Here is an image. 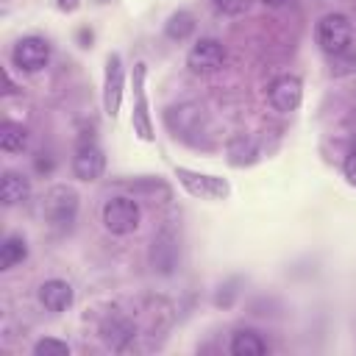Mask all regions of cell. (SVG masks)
Wrapping results in <instances>:
<instances>
[{"label": "cell", "mask_w": 356, "mask_h": 356, "mask_svg": "<svg viewBox=\"0 0 356 356\" xmlns=\"http://www.w3.org/2000/svg\"><path fill=\"white\" fill-rule=\"evenodd\" d=\"M134 337V328L128 320H120V317H111L106 325H103V339L111 345V348H122L125 339Z\"/></svg>", "instance_id": "obj_17"}, {"label": "cell", "mask_w": 356, "mask_h": 356, "mask_svg": "<svg viewBox=\"0 0 356 356\" xmlns=\"http://www.w3.org/2000/svg\"><path fill=\"white\" fill-rule=\"evenodd\" d=\"M28 195H31V181L17 170H6L3 178H0V200H3V206L25 203Z\"/></svg>", "instance_id": "obj_12"}, {"label": "cell", "mask_w": 356, "mask_h": 356, "mask_svg": "<svg viewBox=\"0 0 356 356\" xmlns=\"http://www.w3.org/2000/svg\"><path fill=\"white\" fill-rule=\"evenodd\" d=\"M11 61L19 72H39L47 67L50 61V44L42 36H22L14 50H11Z\"/></svg>", "instance_id": "obj_4"}, {"label": "cell", "mask_w": 356, "mask_h": 356, "mask_svg": "<svg viewBox=\"0 0 356 356\" xmlns=\"http://www.w3.org/2000/svg\"><path fill=\"white\" fill-rule=\"evenodd\" d=\"M317 44L325 50V53H345L348 44L353 42V25L345 14H325L320 22H317Z\"/></svg>", "instance_id": "obj_2"}, {"label": "cell", "mask_w": 356, "mask_h": 356, "mask_svg": "<svg viewBox=\"0 0 356 356\" xmlns=\"http://www.w3.org/2000/svg\"><path fill=\"white\" fill-rule=\"evenodd\" d=\"M122 83H125V70L120 53H111L106 58V78H103V108L108 117H117L120 103H122Z\"/></svg>", "instance_id": "obj_7"}, {"label": "cell", "mask_w": 356, "mask_h": 356, "mask_svg": "<svg viewBox=\"0 0 356 356\" xmlns=\"http://www.w3.org/2000/svg\"><path fill=\"white\" fill-rule=\"evenodd\" d=\"M192 31H195V17H192L189 11H175V14L167 19V25H164V33H167L172 42H184Z\"/></svg>", "instance_id": "obj_16"}, {"label": "cell", "mask_w": 356, "mask_h": 356, "mask_svg": "<svg viewBox=\"0 0 356 356\" xmlns=\"http://www.w3.org/2000/svg\"><path fill=\"white\" fill-rule=\"evenodd\" d=\"M75 214H78V192L72 186L58 184V186H50L44 192V197H42V217L53 228H58V231L70 228Z\"/></svg>", "instance_id": "obj_1"}, {"label": "cell", "mask_w": 356, "mask_h": 356, "mask_svg": "<svg viewBox=\"0 0 356 356\" xmlns=\"http://www.w3.org/2000/svg\"><path fill=\"white\" fill-rule=\"evenodd\" d=\"M25 145H28V131H25L19 122L6 120V122L0 125V147H3L6 153H17V150H22Z\"/></svg>", "instance_id": "obj_15"}, {"label": "cell", "mask_w": 356, "mask_h": 356, "mask_svg": "<svg viewBox=\"0 0 356 356\" xmlns=\"http://www.w3.org/2000/svg\"><path fill=\"white\" fill-rule=\"evenodd\" d=\"M25 256H28V242H25L19 234L6 236L3 245H0V270L17 267L19 261H25Z\"/></svg>", "instance_id": "obj_14"}, {"label": "cell", "mask_w": 356, "mask_h": 356, "mask_svg": "<svg viewBox=\"0 0 356 356\" xmlns=\"http://www.w3.org/2000/svg\"><path fill=\"white\" fill-rule=\"evenodd\" d=\"M78 3H81V0H58V8H61V11H75Z\"/></svg>", "instance_id": "obj_21"}, {"label": "cell", "mask_w": 356, "mask_h": 356, "mask_svg": "<svg viewBox=\"0 0 356 356\" xmlns=\"http://www.w3.org/2000/svg\"><path fill=\"white\" fill-rule=\"evenodd\" d=\"M175 178H178L181 186H184L189 195H195V197L220 200V197H225V195L231 192L222 178H217V175H203V172H192V170H186V167H175Z\"/></svg>", "instance_id": "obj_5"}, {"label": "cell", "mask_w": 356, "mask_h": 356, "mask_svg": "<svg viewBox=\"0 0 356 356\" xmlns=\"http://www.w3.org/2000/svg\"><path fill=\"white\" fill-rule=\"evenodd\" d=\"M253 0H214V6L222 11V14H242L250 8Z\"/></svg>", "instance_id": "obj_19"}, {"label": "cell", "mask_w": 356, "mask_h": 356, "mask_svg": "<svg viewBox=\"0 0 356 356\" xmlns=\"http://www.w3.org/2000/svg\"><path fill=\"white\" fill-rule=\"evenodd\" d=\"M106 170V156L95 142H83L78 145L75 156H72V175L78 181H97Z\"/></svg>", "instance_id": "obj_10"}, {"label": "cell", "mask_w": 356, "mask_h": 356, "mask_svg": "<svg viewBox=\"0 0 356 356\" xmlns=\"http://www.w3.org/2000/svg\"><path fill=\"white\" fill-rule=\"evenodd\" d=\"M33 353L36 356H70V345L61 342V339H53V337H44L33 345Z\"/></svg>", "instance_id": "obj_18"}, {"label": "cell", "mask_w": 356, "mask_h": 356, "mask_svg": "<svg viewBox=\"0 0 356 356\" xmlns=\"http://www.w3.org/2000/svg\"><path fill=\"white\" fill-rule=\"evenodd\" d=\"M231 353L234 356H264L267 345H264V339L253 328H239L231 337Z\"/></svg>", "instance_id": "obj_13"}, {"label": "cell", "mask_w": 356, "mask_h": 356, "mask_svg": "<svg viewBox=\"0 0 356 356\" xmlns=\"http://www.w3.org/2000/svg\"><path fill=\"white\" fill-rule=\"evenodd\" d=\"M225 61V47L217 39H197L192 44V50L186 53V67L197 75H209L217 72Z\"/></svg>", "instance_id": "obj_6"}, {"label": "cell", "mask_w": 356, "mask_h": 356, "mask_svg": "<svg viewBox=\"0 0 356 356\" xmlns=\"http://www.w3.org/2000/svg\"><path fill=\"white\" fill-rule=\"evenodd\" d=\"M267 97H270V103H273L275 111L289 114V111H295V108L300 106V100H303V83H300V78H295V75H281V78H275V81L270 83Z\"/></svg>", "instance_id": "obj_9"}, {"label": "cell", "mask_w": 356, "mask_h": 356, "mask_svg": "<svg viewBox=\"0 0 356 356\" xmlns=\"http://www.w3.org/2000/svg\"><path fill=\"white\" fill-rule=\"evenodd\" d=\"M261 3H264V6H270V8H281L286 0H261Z\"/></svg>", "instance_id": "obj_22"}, {"label": "cell", "mask_w": 356, "mask_h": 356, "mask_svg": "<svg viewBox=\"0 0 356 356\" xmlns=\"http://www.w3.org/2000/svg\"><path fill=\"white\" fill-rule=\"evenodd\" d=\"M72 298H75L72 286H70L67 281H61V278H50V281H44V284L39 286V300H42V306H44L47 312H53V314L67 312V309L72 306Z\"/></svg>", "instance_id": "obj_11"}, {"label": "cell", "mask_w": 356, "mask_h": 356, "mask_svg": "<svg viewBox=\"0 0 356 356\" xmlns=\"http://www.w3.org/2000/svg\"><path fill=\"white\" fill-rule=\"evenodd\" d=\"M134 97H136V106H134V117H131V125H134V134L142 139V142H150L153 139V122H150V111H147V95H145V64H134Z\"/></svg>", "instance_id": "obj_8"}, {"label": "cell", "mask_w": 356, "mask_h": 356, "mask_svg": "<svg viewBox=\"0 0 356 356\" xmlns=\"http://www.w3.org/2000/svg\"><path fill=\"white\" fill-rule=\"evenodd\" d=\"M342 170H345V178H348V181H350V184L356 186V150H353V153H350V156L345 159Z\"/></svg>", "instance_id": "obj_20"}, {"label": "cell", "mask_w": 356, "mask_h": 356, "mask_svg": "<svg viewBox=\"0 0 356 356\" xmlns=\"http://www.w3.org/2000/svg\"><path fill=\"white\" fill-rule=\"evenodd\" d=\"M6 95H11L14 92V83H11V78H8V72H6V89H3Z\"/></svg>", "instance_id": "obj_23"}, {"label": "cell", "mask_w": 356, "mask_h": 356, "mask_svg": "<svg viewBox=\"0 0 356 356\" xmlns=\"http://www.w3.org/2000/svg\"><path fill=\"white\" fill-rule=\"evenodd\" d=\"M103 225L111 234H117V236L134 234L139 228V206H136V200H131V197H111V200H106V206H103Z\"/></svg>", "instance_id": "obj_3"}]
</instances>
